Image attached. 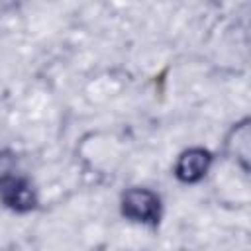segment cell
<instances>
[{
  "instance_id": "277c9868",
  "label": "cell",
  "mask_w": 251,
  "mask_h": 251,
  "mask_svg": "<svg viewBox=\"0 0 251 251\" xmlns=\"http://www.w3.org/2000/svg\"><path fill=\"white\" fill-rule=\"evenodd\" d=\"M224 155L231 159L243 175H249L251 169V120L245 116L235 122L224 137Z\"/></svg>"
},
{
  "instance_id": "5b68a950",
  "label": "cell",
  "mask_w": 251,
  "mask_h": 251,
  "mask_svg": "<svg viewBox=\"0 0 251 251\" xmlns=\"http://www.w3.org/2000/svg\"><path fill=\"white\" fill-rule=\"evenodd\" d=\"M18 171V155L12 149H0V178Z\"/></svg>"
},
{
  "instance_id": "7a4b0ae2",
  "label": "cell",
  "mask_w": 251,
  "mask_h": 251,
  "mask_svg": "<svg viewBox=\"0 0 251 251\" xmlns=\"http://www.w3.org/2000/svg\"><path fill=\"white\" fill-rule=\"evenodd\" d=\"M0 204L16 214H29L39 206L37 190L29 176L18 171L0 178Z\"/></svg>"
},
{
  "instance_id": "6da1fadb",
  "label": "cell",
  "mask_w": 251,
  "mask_h": 251,
  "mask_svg": "<svg viewBox=\"0 0 251 251\" xmlns=\"http://www.w3.org/2000/svg\"><path fill=\"white\" fill-rule=\"evenodd\" d=\"M120 214L131 224L157 227L163 216L161 196L147 186H129L120 196Z\"/></svg>"
},
{
  "instance_id": "3957f363",
  "label": "cell",
  "mask_w": 251,
  "mask_h": 251,
  "mask_svg": "<svg viewBox=\"0 0 251 251\" xmlns=\"http://www.w3.org/2000/svg\"><path fill=\"white\" fill-rule=\"evenodd\" d=\"M212 163L214 155L206 147H188L176 157L173 175L182 184H198L208 175Z\"/></svg>"
}]
</instances>
